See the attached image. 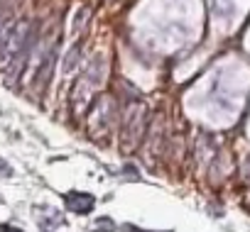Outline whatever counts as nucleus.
<instances>
[{
    "label": "nucleus",
    "mask_w": 250,
    "mask_h": 232,
    "mask_svg": "<svg viewBox=\"0 0 250 232\" xmlns=\"http://www.w3.org/2000/svg\"><path fill=\"white\" fill-rule=\"evenodd\" d=\"M123 230H125V232H147V230H143V227H138V225H123ZM165 232H169V230H165Z\"/></svg>",
    "instance_id": "7ed1b4c3"
},
{
    "label": "nucleus",
    "mask_w": 250,
    "mask_h": 232,
    "mask_svg": "<svg viewBox=\"0 0 250 232\" xmlns=\"http://www.w3.org/2000/svg\"><path fill=\"white\" fill-rule=\"evenodd\" d=\"M0 232H22L20 227H13V225H0Z\"/></svg>",
    "instance_id": "20e7f679"
},
{
    "label": "nucleus",
    "mask_w": 250,
    "mask_h": 232,
    "mask_svg": "<svg viewBox=\"0 0 250 232\" xmlns=\"http://www.w3.org/2000/svg\"><path fill=\"white\" fill-rule=\"evenodd\" d=\"M64 203H66V210H71L76 215H88L96 205V198L91 193H83V191H71L64 196Z\"/></svg>",
    "instance_id": "f257e3e1"
},
{
    "label": "nucleus",
    "mask_w": 250,
    "mask_h": 232,
    "mask_svg": "<svg viewBox=\"0 0 250 232\" xmlns=\"http://www.w3.org/2000/svg\"><path fill=\"white\" fill-rule=\"evenodd\" d=\"M35 217H37V225L42 227V232H52L54 227H62L64 225V215L49 205H37L35 208Z\"/></svg>",
    "instance_id": "f03ea898"
},
{
    "label": "nucleus",
    "mask_w": 250,
    "mask_h": 232,
    "mask_svg": "<svg viewBox=\"0 0 250 232\" xmlns=\"http://www.w3.org/2000/svg\"><path fill=\"white\" fill-rule=\"evenodd\" d=\"M0 171H3V176H10V166H8L3 159H0Z\"/></svg>",
    "instance_id": "39448f33"
}]
</instances>
